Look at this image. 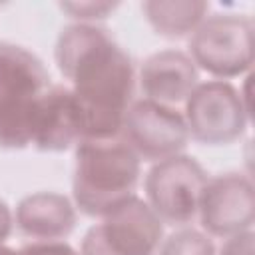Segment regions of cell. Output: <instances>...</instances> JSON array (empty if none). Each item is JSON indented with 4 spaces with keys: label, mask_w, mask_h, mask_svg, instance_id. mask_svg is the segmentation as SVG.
Segmentation results:
<instances>
[{
    "label": "cell",
    "mask_w": 255,
    "mask_h": 255,
    "mask_svg": "<svg viewBox=\"0 0 255 255\" xmlns=\"http://www.w3.org/2000/svg\"><path fill=\"white\" fill-rule=\"evenodd\" d=\"M54 58L62 76L72 82L80 141L120 137L135 86L128 52L106 28L78 22L60 32Z\"/></svg>",
    "instance_id": "1"
},
{
    "label": "cell",
    "mask_w": 255,
    "mask_h": 255,
    "mask_svg": "<svg viewBox=\"0 0 255 255\" xmlns=\"http://www.w3.org/2000/svg\"><path fill=\"white\" fill-rule=\"evenodd\" d=\"M141 159L122 139H88L76 147L74 203L90 217H104L135 195Z\"/></svg>",
    "instance_id": "2"
},
{
    "label": "cell",
    "mask_w": 255,
    "mask_h": 255,
    "mask_svg": "<svg viewBox=\"0 0 255 255\" xmlns=\"http://www.w3.org/2000/svg\"><path fill=\"white\" fill-rule=\"evenodd\" d=\"M50 88L42 60L22 46L0 42V147L32 145V120L40 94Z\"/></svg>",
    "instance_id": "3"
},
{
    "label": "cell",
    "mask_w": 255,
    "mask_h": 255,
    "mask_svg": "<svg viewBox=\"0 0 255 255\" xmlns=\"http://www.w3.org/2000/svg\"><path fill=\"white\" fill-rule=\"evenodd\" d=\"M253 34L247 14H213L193 30L189 58L219 80L241 76L253 64Z\"/></svg>",
    "instance_id": "4"
},
{
    "label": "cell",
    "mask_w": 255,
    "mask_h": 255,
    "mask_svg": "<svg viewBox=\"0 0 255 255\" xmlns=\"http://www.w3.org/2000/svg\"><path fill=\"white\" fill-rule=\"evenodd\" d=\"M161 235V219L133 195L88 229L80 255H155Z\"/></svg>",
    "instance_id": "5"
},
{
    "label": "cell",
    "mask_w": 255,
    "mask_h": 255,
    "mask_svg": "<svg viewBox=\"0 0 255 255\" xmlns=\"http://www.w3.org/2000/svg\"><path fill=\"white\" fill-rule=\"evenodd\" d=\"M193 139L209 145H223L239 139L249 122V108L241 90L225 80L197 84L185 98L183 114Z\"/></svg>",
    "instance_id": "6"
},
{
    "label": "cell",
    "mask_w": 255,
    "mask_h": 255,
    "mask_svg": "<svg viewBox=\"0 0 255 255\" xmlns=\"http://www.w3.org/2000/svg\"><path fill=\"white\" fill-rule=\"evenodd\" d=\"M207 179L205 169L189 155L177 153L155 161L143 183L145 203L161 221L187 223L197 215L199 197Z\"/></svg>",
    "instance_id": "7"
},
{
    "label": "cell",
    "mask_w": 255,
    "mask_h": 255,
    "mask_svg": "<svg viewBox=\"0 0 255 255\" xmlns=\"http://www.w3.org/2000/svg\"><path fill=\"white\" fill-rule=\"evenodd\" d=\"M120 137L139 159L161 161L183 151L189 131L183 114L167 104L141 98L128 108Z\"/></svg>",
    "instance_id": "8"
},
{
    "label": "cell",
    "mask_w": 255,
    "mask_h": 255,
    "mask_svg": "<svg viewBox=\"0 0 255 255\" xmlns=\"http://www.w3.org/2000/svg\"><path fill=\"white\" fill-rule=\"evenodd\" d=\"M197 215L201 227L217 237L249 231L255 219V191L251 179L235 171L207 179L199 197Z\"/></svg>",
    "instance_id": "9"
},
{
    "label": "cell",
    "mask_w": 255,
    "mask_h": 255,
    "mask_svg": "<svg viewBox=\"0 0 255 255\" xmlns=\"http://www.w3.org/2000/svg\"><path fill=\"white\" fill-rule=\"evenodd\" d=\"M197 80V66L181 50L155 52L139 70V86L145 98L167 106L183 102L199 84Z\"/></svg>",
    "instance_id": "10"
},
{
    "label": "cell",
    "mask_w": 255,
    "mask_h": 255,
    "mask_svg": "<svg viewBox=\"0 0 255 255\" xmlns=\"http://www.w3.org/2000/svg\"><path fill=\"white\" fill-rule=\"evenodd\" d=\"M78 141L80 131L72 92L66 86H50L36 102L32 145L42 151H64Z\"/></svg>",
    "instance_id": "11"
},
{
    "label": "cell",
    "mask_w": 255,
    "mask_h": 255,
    "mask_svg": "<svg viewBox=\"0 0 255 255\" xmlns=\"http://www.w3.org/2000/svg\"><path fill=\"white\" fill-rule=\"evenodd\" d=\"M16 227L22 235L38 241H60L76 227L74 203L54 191L26 195L16 207Z\"/></svg>",
    "instance_id": "12"
},
{
    "label": "cell",
    "mask_w": 255,
    "mask_h": 255,
    "mask_svg": "<svg viewBox=\"0 0 255 255\" xmlns=\"http://www.w3.org/2000/svg\"><path fill=\"white\" fill-rule=\"evenodd\" d=\"M209 4L203 0H149L141 10L151 28L165 38H183L205 20Z\"/></svg>",
    "instance_id": "13"
},
{
    "label": "cell",
    "mask_w": 255,
    "mask_h": 255,
    "mask_svg": "<svg viewBox=\"0 0 255 255\" xmlns=\"http://www.w3.org/2000/svg\"><path fill=\"white\" fill-rule=\"evenodd\" d=\"M157 251V255H215L211 239L197 229H179L171 233Z\"/></svg>",
    "instance_id": "14"
},
{
    "label": "cell",
    "mask_w": 255,
    "mask_h": 255,
    "mask_svg": "<svg viewBox=\"0 0 255 255\" xmlns=\"http://www.w3.org/2000/svg\"><path fill=\"white\" fill-rule=\"evenodd\" d=\"M16 255H80V253L64 241H34L16 249Z\"/></svg>",
    "instance_id": "15"
},
{
    "label": "cell",
    "mask_w": 255,
    "mask_h": 255,
    "mask_svg": "<svg viewBox=\"0 0 255 255\" xmlns=\"http://www.w3.org/2000/svg\"><path fill=\"white\" fill-rule=\"evenodd\" d=\"M118 4H110V2H86V4H62V10H68L74 18H82V20H96V18H104L110 10H114Z\"/></svg>",
    "instance_id": "16"
},
{
    "label": "cell",
    "mask_w": 255,
    "mask_h": 255,
    "mask_svg": "<svg viewBox=\"0 0 255 255\" xmlns=\"http://www.w3.org/2000/svg\"><path fill=\"white\" fill-rule=\"evenodd\" d=\"M253 231H241L229 235L221 245L219 255H253Z\"/></svg>",
    "instance_id": "17"
},
{
    "label": "cell",
    "mask_w": 255,
    "mask_h": 255,
    "mask_svg": "<svg viewBox=\"0 0 255 255\" xmlns=\"http://www.w3.org/2000/svg\"><path fill=\"white\" fill-rule=\"evenodd\" d=\"M12 211L6 205V201L0 199V245H4V241L8 239L10 231H12Z\"/></svg>",
    "instance_id": "18"
},
{
    "label": "cell",
    "mask_w": 255,
    "mask_h": 255,
    "mask_svg": "<svg viewBox=\"0 0 255 255\" xmlns=\"http://www.w3.org/2000/svg\"><path fill=\"white\" fill-rule=\"evenodd\" d=\"M0 255H16V249L6 247V245H0Z\"/></svg>",
    "instance_id": "19"
}]
</instances>
